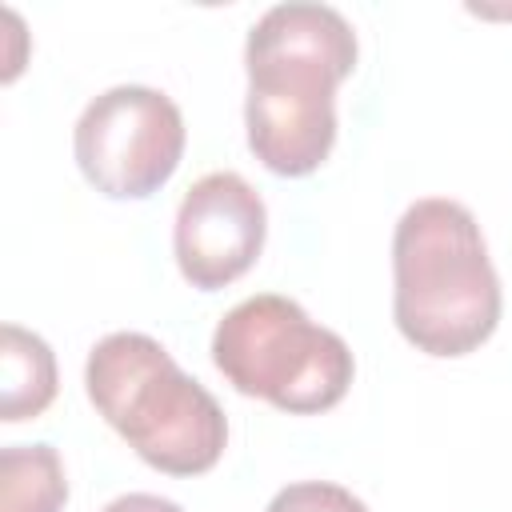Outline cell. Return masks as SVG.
I'll use <instances>...</instances> for the list:
<instances>
[{"instance_id": "obj_1", "label": "cell", "mask_w": 512, "mask_h": 512, "mask_svg": "<svg viewBox=\"0 0 512 512\" xmlns=\"http://www.w3.org/2000/svg\"><path fill=\"white\" fill-rule=\"evenodd\" d=\"M248 148L276 176L316 172L336 140V84L356 68V32L328 4H272L248 32Z\"/></svg>"}, {"instance_id": "obj_2", "label": "cell", "mask_w": 512, "mask_h": 512, "mask_svg": "<svg viewBox=\"0 0 512 512\" xmlns=\"http://www.w3.org/2000/svg\"><path fill=\"white\" fill-rule=\"evenodd\" d=\"M392 316L428 356H464L500 324V280L476 216L444 196L416 200L392 236Z\"/></svg>"}, {"instance_id": "obj_3", "label": "cell", "mask_w": 512, "mask_h": 512, "mask_svg": "<svg viewBox=\"0 0 512 512\" xmlns=\"http://www.w3.org/2000/svg\"><path fill=\"white\" fill-rule=\"evenodd\" d=\"M84 384L96 412L136 456L168 476L208 472L228 444V420L216 396L184 376L164 344L144 332H108L88 352Z\"/></svg>"}, {"instance_id": "obj_4", "label": "cell", "mask_w": 512, "mask_h": 512, "mask_svg": "<svg viewBox=\"0 0 512 512\" xmlns=\"http://www.w3.org/2000/svg\"><path fill=\"white\" fill-rule=\"evenodd\" d=\"M212 360L236 392L296 416L340 404L356 372L344 336L312 324L296 300L276 292L224 312L212 332Z\"/></svg>"}, {"instance_id": "obj_5", "label": "cell", "mask_w": 512, "mask_h": 512, "mask_svg": "<svg viewBox=\"0 0 512 512\" xmlns=\"http://www.w3.org/2000/svg\"><path fill=\"white\" fill-rule=\"evenodd\" d=\"M72 148L96 192L144 200L168 184L184 156V116L176 100L156 88L116 84L80 112Z\"/></svg>"}, {"instance_id": "obj_6", "label": "cell", "mask_w": 512, "mask_h": 512, "mask_svg": "<svg viewBox=\"0 0 512 512\" xmlns=\"http://www.w3.org/2000/svg\"><path fill=\"white\" fill-rule=\"evenodd\" d=\"M268 232V212L260 192L240 172H208L200 176L176 212V264L192 288L216 292L244 276Z\"/></svg>"}, {"instance_id": "obj_7", "label": "cell", "mask_w": 512, "mask_h": 512, "mask_svg": "<svg viewBox=\"0 0 512 512\" xmlns=\"http://www.w3.org/2000/svg\"><path fill=\"white\" fill-rule=\"evenodd\" d=\"M56 396V356L52 348L20 328H0V420L16 424L28 416H40Z\"/></svg>"}, {"instance_id": "obj_8", "label": "cell", "mask_w": 512, "mask_h": 512, "mask_svg": "<svg viewBox=\"0 0 512 512\" xmlns=\"http://www.w3.org/2000/svg\"><path fill=\"white\" fill-rule=\"evenodd\" d=\"M68 480L52 444H8L0 452V512H60Z\"/></svg>"}, {"instance_id": "obj_9", "label": "cell", "mask_w": 512, "mask_h": 512, "mask_svg": "<svg viewBox=\"0 0 512 512\" xmlns=\"http://www.w3.org/2000/svg\"><path fill=\"white\" fill-rule=\"evenodd\" d=\"M268 512H368L360 496L328 480H300L272 496Z\"/></svg>"}, {"instance_id": "obj_10", "label": "cell", "mask_w": 512, "mask_h": 512, "mask_svg": "<svg viewBox=\"0 0 512 512\" xmlns=\"http://www.w3.org/2000/svg\"><path fill=\"white\" fill-rule=\"evenodd\" d=\"M104 512H184V508L176 500H164L152 492H128V496H116L112 504H104Z\"/></svg>"}]
</instances>
